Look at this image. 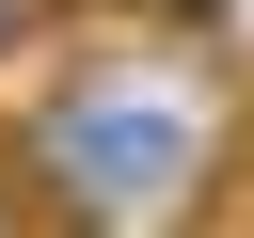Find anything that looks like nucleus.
I'll use <instances>...</instances> for the list:
<instances>
[{"label":"nucleus","mask_w":254,"mask_h":238,"mask_svg":"<svg viewBox=\"0 0 254 238\" xmlns=\"http://www.w3.org/2000/svg\"><path fill=\"white\" fill-rule=\"evenodd\" d=\"M95 206H159L175 175H190V111H159V95H95V111H64V143H48Z\"/></svg>","instance_id":"1"}]
</instances>
